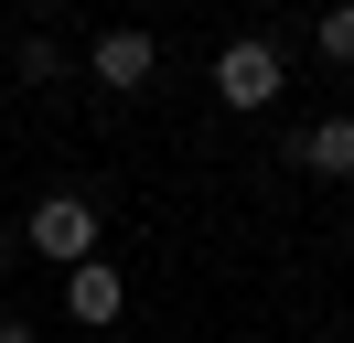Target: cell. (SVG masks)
<instances>
[{
    "label": "cell",
    "mask_w": 354,
    "mask_h": 343,
    "mask_svg": "<svg viewBox=\"0 0 354 343\" xmlns=\"http://www.w3.org/2000/svg\"><path fill=\"white\" fill-rule=\"evenodd\" d=\"M344 193H354V183H344Z\"/></svg>",
    "instance_id": "cell-9"
},
{
    "label": "cell",
    "mask_w": 354,
    "mask_h": 343,
    "mask_svg": "<svg viewBox=\"0 0 354 343\" xmlns=\"http://www.w3.org/2000/svg\"><path fill=\"white\" fill-rule=\"evenodd\" d=\"M22 236H32V257H54V268H86L97 257V204L86 193H44V204L22 214Z\"/></svg>",
    "instance_id": "cell-2"
},
{
    "label": "cell",
    "mask_w": 354,
    "mask_h": 343,
    "mask_svg": "<svg viewBox=\"0 0 354 343\" xmlns=\"http://www.w3.org/2000/svg\"><path fill=\"white\" fill-rule=\"evenodd\" d=\"M0 343H44V333H32V322H0Z\"/></svg>",
    "instance_id": "cell-8"
},
{
    "label": "cell",
    "mask_w": 354,
    "mask_h": 343,
    "mask_svg": "<svg viewBox=\"0 0 354 343\" xmlns=\"http://www.w3.org/2000/svg\"><path fill=\"white\" fill-rule=\"evenodd\" d=\"M311 43H322V64H354V0H344V11H322V21H311Z\"/></svg>",
    "instance_id": "cell-7"
},
{
    "label": "cell",
    "mask_w": 354,
    "mask_h": 343,
    "mask_svg": "<svg viewBox=\"0 0 354 343\" xmlns=\"http://www.w3.org/2000/svg\"><path fill=\"white\" fill-rule=\"evenodd\" d=\"M86 75H97V86H118V97H129V86H151V75H161V43H151V33H129V21H118V33H97V43H86Z\"/></svg>",
    "instance_id": "cell-3"
},
{
    "label": "cell",
    "mask_w": 354,
    "mask_h": 343,
    "mask_svg": "<svg viewBox=\"0 0 354 343\" xmlns=\"http://www.w3.org/2000/svg\"><path fill=\"white\" fill-rule=\"evenodd\" d=\"M290 161L322 172V183H354V118H311L301 140H290Z\"/></svg>",
    "instance_id": "cell-5"
},
{
    "label": "cell",
    "mask_w": 354,
    "mask_h": 343,
    "mask_svg": "<svg viewBox=\"0 0 354 343\" xmlns=\"http://www.w3.org/2000/svg\"><path fill=\"white\" fill-rule=\"evenodd\" d=\"M65 311L75 322H118L129 311V279H118L108 257H86V268H65Z\"/></svg>",
    "instance_id": "cell-4"
},
{
    "label": "cell",
    "mask_w": 354,
    "mask_h": 343,
    "mask_svg": "<svg viewBox=\"0 0 354 343\" xmlns=\"http://www.w3.org/2000/svg\"><path fill=\"white\" fill-rule=\"evenodd\" d=\"M215 97L236 107V118H258V107H279V43L268 33H236L215 54Z\"/></svg>",
    "instance_id": "cell-1"
},
{
    "label": "cell",
    "mask_w": 354,
    "mask_h": 343,
    "mask_svg": "<svg viewBox=\"0 0 354 343\" xmlns=\"http://www.w3.org/2000/svg\"><path fill=\"white\" fill-rule=\"evenodd\" d=\"M11 64H22V86H54V75H65V43H54V33H22Z\"/></svg>",
    "instance_id": "cell-6"
}]
</instances>
